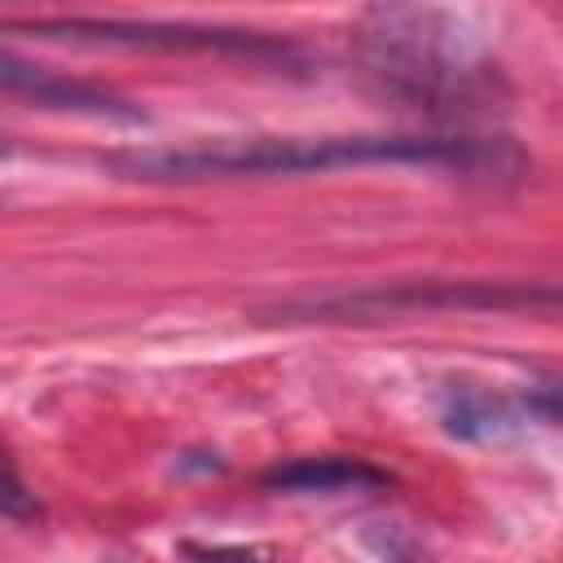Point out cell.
Wrapping results in <instances>:
<instances>
[{
    "label": "cell",
    "instance_id": "obj_1",
    "mask_svg": "<svg viewBox=\"0 0 563 563\" xmlns=\"http://www.w3.org/2000/svg\"><path fill=\"white\" fill-rule=\"evenodd\" d=\"M119 180L198 185L238 176H299L339 167H435L457 176H515L523 154L506 136H422V132H361V136H238L198 145H145L101 154Z\"/></svg>",
    "mask_w": 563,
    "mask_h": 563
},
{
    "label": "cell",
    "instance_id": "obj_2",
    "mask_svg": "<svg viewBox=\"0 0 563 563\" xmlns=\"http://www.w3.org/2000/svg\"><path fill=\"white\" fill-rule=\"evenodd\" d=\"M356 53L383 92L418 110H484L506 97L501 70L479 35L449 9L378 4L356 22Z\"/></svg>",
    "mask_w": 563,
    "mask_h": 563
},
{
    "label": "cell",
    "instance_id": "obj_3",
    "mask_svg": "<svg viewBox=\"0 0 563 563\" xmlns=\"http://www.w3.org/2000/svg\"><path fill=\"white\" fill-rule=\"evenodd\" d=\"M4 35H26L70 48H145V53H224L264 66H295L299 53L264 31L198 26V22H132V18H26L4 22Z\"/></svg>",
    "mask_w": 563,
    "mask_h": 563
},
{
    "label": "cell",
    "instance_id": "obj_4",
    "mask_svg": "<svg viewBox=\"0 0 563 563\" xmlns=\"http://www.w3.org/2000/svg\"><path fill=\"white\" fill-rule=\"evenodd\" d=\"M550 308L554 290L515 286V282H396V286H369V290H339V295H308L286 299V317L303 321H369L391 312H475V308Z\"/></svg>",
    "mask_w": 563,
    "mask_h": 563
},
{
    "label": "cell",
    "instance_id": "obj_5",
    "mask_svg": "<svg viewBox=\"0 0 563 563\" xmlns=\"http://www.w3.org/2000/svg\"><path fill=\"white\" fill-rule=\"evenodd\" d=\"M0 97H22L40 110H62V114H84V119H114V123H141L145 110L114 88L62 75L53 66L26 62L9 48H0Z\"/></svg>",
    "mask_w": 563,
    "mask_h": 563
},
{
    "label": "cell",
    "instance_id": "obj_6",
    "mask_svg": "<svg viewBox=\"0 0 563 563\" xmlns=\"http://www.w3.org/2000/svg\"><path fill=\"white\" fill-rule=\"evenodd\" d=\"M387 484L391 475L365 457H299L264 475V488L273 493H361Z\"/></svg>",
    "mask_w": 563,
    "mask_h": 563
},
{
    "label": "cell",
    "instance_id": "obj_7",
    "mask_svg": "<svg viewBox=\"0 0 563 563\" xmlns=\"http://www.w3.org/2000/svg\"><path fill=\"white\" fill-rule=\"evenodd\" d=\"M444 427H449V435L493 444V440H506L519 427V413L484 387H453L444 396Z\"/></svg>",
    "mask_w": 563,
    "mask_h": 563
},
{
    "label": "cell",
    "instance_id": "obj_8",
    "mask_svg": "<svg viewBox=\"0 0 563 563\" xmlns=\"http://www.w3.org/2000/svg\"><path fill=\"white\" fill-rule=\"evenodd\" d=\"M0 515L4 519H35V497L26 493V484L18 479V471L9 466L4 453H0Z\"/></svg>",
    "mask_w": 563,
    "mask_h": 563
},
{
    "label": "cell",
    "instance_id": "obj_9",
    "mask_svg": "<svg viewBox=\"0 0 563 563\" xmlns=\"http://www.w3.org/2000/svg\"><path fill=\"white\" fill-rule=\"evenodd\" d=\"M202 563H260V559L246 550H211V554H202Z\"/></svg>",
    "mask_w": 563,
    "mask_h": 563
},
{
    "label": "cell",
    "instance_id": "obj_10",
    "mask_svg": "<svg viewBox=\"0 0 563 563\" xmlns=\"http://www.w3.org/2000/svg\"><path fill=\"white\" fill-rule=\"evenodd\" d=\"M9 154H13V141H9V136H0V158H9Z\"/></svg>",
    "mask_w": 563,
    "mask_h": 563
}]
</instances>
